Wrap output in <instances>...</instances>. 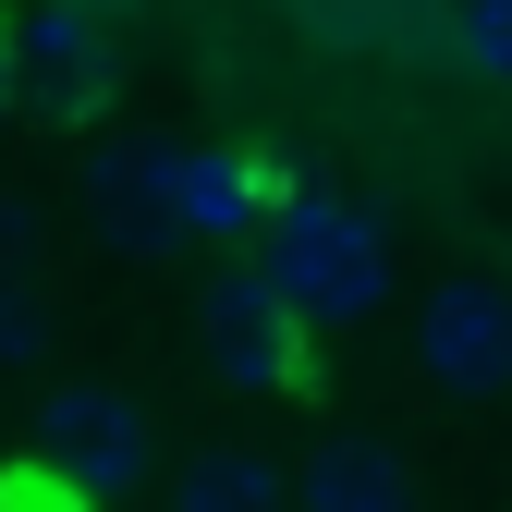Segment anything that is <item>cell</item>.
Masks as SVG:
<instances>
[{
    "label": "cell",
    "instance_id": "obj_1",
    "mask_svg": "<svg viewBox=\"0 0 512 512\" xmlns=\"http://www.w3.org/2000/svg\"><path fill=\"white\" fill-rule=\"evenodd\" d=\"M256 281H269L305 330H354V317L391 305V244H378V220L354 196L293 183V196L269 208V232H256Z\"/></svg>",
    "mask_w": 512,
    "mask_h": 512
},
{
    "label": "cell",
    "instance_id": "obj_2",
    "mask_svg": "<svg viewBox=\"0 0 512 512\" xmlns=\"http://www.w3.org/2000/svg\"><path fill=\"white\" fill-rule=\"evenodd\" d=\"M110 74H122V49H110V25L86 0H25V13L0 25V98H13V122H37V135H86L110 110Z\"/></svg>",
    "mask_w": 512,
    "mask_h": 512
},
{
    "label": "cell",
    "instance_id": "obj_3",
    "mask_svg": "<svg viewBox=\"0 0 512 512\" xmlns=\"http://www.w3.org/2000/svg\"><path fill=\"white\" fill-rule=\"evenodd\" d=\"M25 439H37V476L74 488V500H135L159 464V415L135 391H110V378H61Z\"/></svg>",
    "mask_w": 512,
    "mask_h": 512
},
{
    "label": "cell",
    "instance_id": "obj_4",
    "mask_svg": "<svg viewBox=\"0 0 512 512\" xmlns=\"http://www.w3.org/2000/svg\"><path fill=\"white\" fill-rule=\"evenodd\" d=\"M171 183H183V147H171V135H98L86 171H74V208H86V232H98L110 256L159 269V256H183Z\"/></svg>",
    "mask_w": 512,
    "mask_h": 512
},
{
    "label": "cell",
    "instance_id": "obj_5",
    "mask_svg": "<svg viewBox=\"0 0 512 512\" xmlns=\"http://www.w3.org/2000/svg\"><path fill=\"white\" fill-rule=\"evenodd\" d=\"M196 354H208L220 391H305V317L256 269H220L196 293Z\"/></svg>",
    "mask_w": 512,
    "mask_h": 512
},
{
    "label": "cell",
    "instance_id": "obj_6",
    "mask_svg": "<svg viewBox=\"0 0 512 512\" xmlns=\"http://www.w3.org/2000/svg\"><path fill=\"white\" fill-rule=\"evenodd\" d=\"M415 378L439 403H500L512 391V293L500 281H439L415 305Z\"/></svg>",
    "mask_w": 512,
    "mask_h": 512
},
{
    "label": "cell",
    "instance_id": "obj_7",
    "mask_svg": "<svg viewBox=\"0 0 512 512\" xmlns=\"http://www.w3.org/2000/svg\"><path fill=\"white\" fill-rule=\"evenodd\" d=\"M256 196H269V171L244 147H183L171 220H183V244H232V232H256Z\"/></svg>",
    "mask_w": 512,
    "mask_h": 512
},
{
    "label": "cell",
    "instance_id": "obj_8",
    "mask_svg": "<svg viewBox=\"0 0 512 512\" xmlns=\"http://www.w3.org/2000/svg\"><path fill=\"white\" fill-rule=\"evenodd\" d=\"M293 512H415V488L378 439H317L305 476H293Z\"/></svg>",
    "mask_w": 512,
    "mask_h": 512
},
{
    "label": "cell",
    "instance_id": "obj_9",
    "mask_svg": "<svg viewBox=\"0 0 512 512\" xmlns=\"http://www.w3.org/2000/svg\"><path fill=\"white\" fill-rule=\"evenodd\" d=\"M171 512H293V476L269 452H196L171 476Z\"/></svg>",
    "mask_w": 512,
    "mask_h": 512
},
{
    "label": "cell",
    "instance_id": "obj_10",
    "mask_svg": "<svg viewBox=\"0 0 512 512\" xmlns=\"http://www.w3.org/2000/svg\"><path fill=\"white\" fill-rule=\"evenodd\" d=\"M61 342V317H49V293L37 281H0V366H37Z\"/></svg>",
    "mask_w": 512,
    "mask_h": 512
},
{
    "label": "cell",
    "instance_id": "obj_11",
    "mask_svg": "<svg viewBox=\"0 0 512 512\" xmlns=\"http://www.w3.org/2000/svg\"><path fill=\"white\" fill-rule=\"evenodd\" d=\"M452 49L476 61L488 86H512V0H464V13H452Z\"/></svg>",
    "mask_w": 512,
    "mask_h": 512
},
{
    "label": "cell",
    "instance_id": "obj_12",
    "mask_svg": "<svg viewBox=\"0 0 512 512\" xmlns=\"http://www.w3.org/2000/svg\"><path fill=\"white\" fill-rule=\"evenodd\" d=\"M37 196H0V281H25V256H37Z\"/></svg>",
    "mask_w": 512,
    "mask_h": 512
},
{
    "label": "cell",
    "instance_id": "obj_13",
    "mask_svg": "<svg viewBox=\"0 0 512 512\" xmlns=\"http://www.w3.org/2000/svg\"><path fill=\"white\" fill-rule=\"evenodd\" d=\"M0 122H13V98H0Z\"/></svg>",
    "mask_w": 512,
    "mask_h": 512
}]
</instances>
